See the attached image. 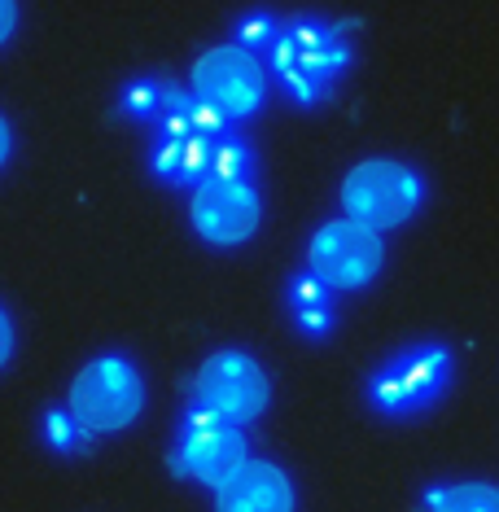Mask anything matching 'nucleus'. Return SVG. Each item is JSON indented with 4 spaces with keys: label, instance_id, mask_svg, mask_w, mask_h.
Listing matches in <instances>:
<instances>
[{
    "label": "nucleus",
    "instance_id": "9d476101",
    "mask_svg": "<svg viewBox=\"0 0 499 512\" xmlns=\"http://www.w3.org/2000/svg\"><path fill=\"white\" fill-rule=\"evenodd\" d=\"M294 508H298L294 482L272 460H246L215 491V512H294Z\"/></svg>",
    "mask_w": 499,
    "mask_h": 512
},
{
    "label": "nucleus",
    "instance_id": "7ed1b4c3",
    "mask_svg": "<svg viewBox=\"0 0 499 512\" xmlns=\"http://www.w3.org/2000/svg\"><path fill=\"white\" fill-rule=\"evenodd\" d=\"M451 377H456V359L443 342L408 346V351H399L373 372L368 407L377 416H390V421H408V416H421L434 403H443Z\"/></svg>",
    "mask_w": 499,
    "mask_h": 512
},
{
    "label": "nucleus",
    "instance_id": "f3484780",
    "mask_svg": "<svg viewBox=\"0 0 499 512\" xmlns=\"http://www.w3.org/2000/svg\"><path fill=\"white\" fill-rule=\"evenodd\" d=\"M303 307H333V289L320 285L311 272H298L289 281V311H303Z\"/></svg>",
    "mask_w": 499,
    "mask_h": 512
},
{
    "label": "nucleus",
    "instance_id": "1a4fd4ad",
    "mask_svg": "<svg viewBox=\"0 0 499 512\" xmlns=\"http://www.w3.org/2000/svg\"><path fill=\"white\" fill-rule=\"evenodd\" d=\"M193 232L206 246H241L263 224V197L254 184H228V180H202L189 202Z\"/></svg>",
    "mask_w": 499,
    "mask_h": 512
},
{
    "label": "nucleus",
    "instance_id": "423d86ee",
    "mask_svg": "<svg viewBox=\"0 0 499 512\" xmlns=\"http://www.w3.org/2000/svg\"><path fill=\"white\" fill-rule=\"evenodd\" d=\"M381 263H386V241L381 232L355 224V219H329L316 228L307 246V272L333 294H355V289L373 285Z\"/></svg>",
    "mask_w": 499,
    "mask_h": 512
},
{
    "label": "nucleus",
    "instance_id": "dca6fc26",
    "mask_svg": "<svg viewBox=\"0 0 499 512\" xmlns=\"http://www.w3.org/2000/svg\"><path fill=\"white\" fill-rule=\"evenodd\" d=\"M44 438H49V447H53V451H62V456H66V451H75L88 434L75 425V416L66 412V407H53V412L44 416Z\"/></svg>",
    "mask_w": 499,
    "mask_h": 512
},
{
    "label": "nucleus",
    "instance_id": "f257e3e1",
    "mask_svg": "<svg viewBox=\"0 0 499 512\" xmlns=\"http://www.w3.org/2000/svg\"><path fill=\"white\" fill-rule=\"evenodd\" d=\"M351 22H320V18H281V36L268 49V71L294 106H320L333 97L338 79L351 66Z\"/></svg>",
    "mask_w": 499,
    "mask_h": 512
},
{
    "label": "nucleus",
    "instance_id": "6ab92c4d",
    "mask_svg": "<svg viewBox=\"0 0 499 512\" xmlns=\"http://www.w3.org/2000/svg\"><path fill=\"white\" fill-rule=\"evenodd\" d=\"M9 355H14V320H9V311L0 307V368L9 364Z\"/></svg>",
    "mask_w": 499,
    "mask_h": 512
},
{
    "label": "nucleus",
    "instance_id": "39448f33",
    "mask_svg": "<svg viewBox=\"0 0 499 512\" xmlns=\"http://www.w3.org/2000/svg\"><path fill=\"white\" fill-rule=\"evenodd\" d=\"M189 92L215 106L228 123H246L268 101V66L237 44H215L193 62Z\"/></svg>",
    "mask_w": 499,
    "mask_h": 512
},
{
    "label": "nucleus",
    "instance_id": "f03ea898",
    "mask_svg": "<svg viewBox=\"0 0 499 512\" xmlns=\"http://www.w3.org/2000/svg\"><path fill=\"white\" fill-rule=\"evenodd\" d=\"M141 407H145V381H141V368L127 355L88 359L75 372L71 399H66V412L75 416V425L88 438L119 434V429H127L141 416Z\"/></svg>",
    "mask_w": 499,
    "mask_h": 512
},
{
    "label": "nucleus",
    "instance_id": "f8f14e48",
    "mask_svg": "<svg viewBox=\"0 0 499 512\" xmlns=\"http://www.w3.org/2000/svg\"><path fill=\"white\" fill-rule=\"evenodd\" d=\"M425 512H499V486L491 482H447L421 495Z\"/></svg>",
    "mask_w": 499,
    "mask_h": 512
},
{
    "label": "nucleus",
    "instance_id": "a211bd4d",
    "mask_svg": "<svg viewBox=\"0 0 499 512\" xmlns=\"http://www.w3.org/2000/svg\"><path fill=\"white\" fill-rule=\"evenodd\" d=\"M294 324H298V333H307V337H329L333 307H303V311H294Z\"/></svg>",
    "mask_w": 499,
    "mask_h": 512
},
{
    "label": "nucleus",
    "instance_id": "412c9836",
    "mask_svg": "<svg viewBox=\"0 0 499 512\" xmlns=\"http://www.w3.org/2000/svg\"><path fill=\"white\" fill-rule=\"evenodd\" d=\"M9 149H14V136H9V123H5V114H0V167H5Z\"/></svg>",
    "mask_w": 499,
    "mask_h": 512
},
{
    "label": "nucleus",
    "instance_id": "4468645a",
    "mask_svg": "<svg viewBox=\"0 0 499 512\" xmlns=\"http://www.w3.org/2000/svg\"><path fill=\"white\" fill-rule=\"evenodd\" d=\"M162 110H167V84H162V79H132L119 97V114H127V119L158 127Z\"/></svg>",
    "mask_w": 499,
    "mask_h": 512
},
{
    "label": "nucleus",
    "instance_id": "20e7f679",
    "mask_svg": "<svg viewBox=\"0 0 499 512\" xmlns=\"http://www.w3.org/2000/svg\"><path fill=\"white\" fill-rule=\"evenodd\" d=\"M421 202H425L421 171L399 158H364L359 167L346 171V180H342L346 219H355V224H364L373 232L403 228L421 211Z\"/></svg>",
    "mask_w": 499,
    "mask_h": 512
},
{
    "label": "nucleus",
    "instance_id": "ddd939ff",
    "mask_svg": "<svg viewBox=\"0 0 499 512\" xmlns=\"http://www.w3.org/2000/svg\"><path fill=\"white\" fill-rule=\"evenodd\" d=\"M211 180H228V184H254V149L241 136H219L215 154H211Z\"/></svg>",
    "mask_w": 499,
    "mask_h": 512
},
{
    "label": "nucleus",
    "instance_id": "0eeeda50",
    "mask_svg": "<svg viewBox=\"0 0 499 512\" xmlns=\"http://www.w3.org/2000/svg\"><path fill=\"white\" fill-rule=\"evenodd\" d=\"M193 403L224 416L232 425H250L268 412L272 381L263 364L246 351H215L193 377Z\"/></svg>",
    "mask_w": 499,
    "mask_h": 512
},
{
    "label": "nucleus",
    "instance_id": "6e6552de",
    "mask_svg": "<svg viewBox=\"0 0 499 512\" xmlns=\"http://www.w3.org/2000/svg\"><path fill=\"white\" fill-rule=\"evenodd\" d=\"M246 460H250V447H246L241 425H232V421H224V416L197 407V403L184 412L180 438H176V460H171L176 473L219 491V486H224Z\"/></svg>",
    "mask_w": 499,
    "mask_h": 512
},
{
    "label": "nucleus",
    "instance_id": "9b49d317",
    "mask_svg": "<svg viewBox=\"0 0 499 512\" xmlns=\"http://www.w3.org/2000/svg\"><path fill=\"white\" fill-rule=\"evenodd\" d=\"M211 154L215 141L202 132L180 136V141H154V154H149V171L167 184H202L211 180Z\"/></svg>",
    "mask_w": 499,
    "mask_h": 512
},
{
    "label": "nucleus",
    "instance_id": "2eb2a0df",
    "mask_svg": "<svg viewBox=\"0 0 499 512\" xmlns=\"http://www.w3.org/2000/svg\"><path fill=\"white\" fill-rule=\"evenodd\" d=\"M276 36H281V18L268 14V9H250V14H241L237 18V27H232V44L237 49H246V53H268Z\"/></svg>",
    "mask_w": 499,
    "mask_h": 512
},
{
    "label": "nucleus",
    "instance_id": "aec40b11",
    "mask_svg": "<svg viewBox=\"0 0 499 512\" xmlns=\"http://www.w3.org/2000/svg\"><path fill=\"white\" fill-rule=\"evenodd\" d=\"M18 27V0H0V44H9Z\"/></svg>",
    "mask_w": 499,
    "mask_h": 512
}]
</instances>
